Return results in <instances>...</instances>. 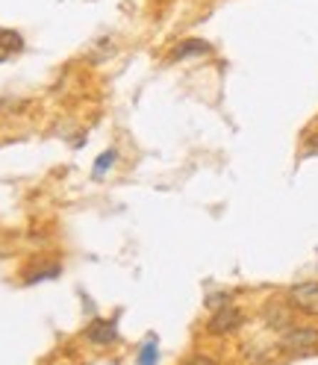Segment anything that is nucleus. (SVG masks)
I'll list each match as a JSON object with an SVG mask.
<instances>
[{
  "instance_id": "ddd939ff",
  "label": "nucleus",
  "mask_w": 318,
  "mask_h": 365,
  "mask_svg": "<svg viewBox=\"0 0 318 365\" xmlns=\"http://www.w3.org/2000/svg\"><path fill=\"white\" fill-rule=\"evenodd\" d=\"M307 153H309V156H318V142H309V148H307Z\"/></svg>"
},
{
  "instance_id": "f257e3e1",
  "label": "nucleus",
  "mask_w": 318,
  "mask_h": 365,
  "mask_svg": "<svg viewBox=\"0 0 318 365\" xmlns=\"http://www.w3.org/2000/svg\"><path fill=\"white\" fill-rule=\"evenodd\" d=\"M318 351V327H289L280 333V341H277V354L283 356H309Z\"/></svg>"
},
{
  "instance_id": "9d476101",
  "label": "nucleus",
  "mask_w": 318,
  "mask_h": 365,
  "mask_svg": "<svg viewBox=\"0 0 318 365\" xmlns=\"http://www.w3.org/2000/svg\"><path fill=\"white\" fill-rule=\"evenodd\" d=\"M24 48V38H21L15 30H0V53H18Z\"/></svg>"
},
{
  "instance_id": "f03ea898",
  "label": "nucleus",
  "mask_w": 318,
  "mask_h": 365,
  "mask_svg": "<svg viewBox=\"0 0 318 365\" xmlns=\"http://www.w3.org/2000/svg\"><path fill=\"white\" fill-rule=\"evenodd\" d=\"M286 304L294 312H304V315H318V280H307L298 283L286 292Z\"/></svg>"
},
{
  "instance_id": "4468645a",
  "label": "nucleus",
  "mask_w": 318,
  "mask_h": 365,
  "mask_svg": "<svg viewBox=\"0 0 318 365\" xmlns=\"http://www.w3.org/2000/svg\"><path fill=\"white\" fill-rule=\"evenodd\" d=\"M0 62H6V53H0Z\"/></svg>"
},
{
  "instance_id": "423d86ee",
  "label": "nucleus",
  "mask_w": 318,
  "mask_h": 365,
  "mask_svg": "<svg viewBox=\"0 0 318 365\" xmlns=\"http://www.w3.org/2000/svg\"><path fill=\"white\" fill-rule=\"evenodd\" d=\"M212 53V44L203 41V38H186L180 41L177 48L168 53V62H183V59H195V56H210Z\"/></svg>"
},
{
  "instance_id": "f8f14e48",
  "label": "nucleus",
  "mask_w": 318,
  "mask_h": 365,
  "mask_svg": "<svg viewBox=\"0 0 318 365\" xmlns=\"http://www.w3.org/2000/svg\"><path fill=\"white\" fill-rule=\"evenodd\" d=\"M183 365H218L212 356H207V354H195V356H189Z\"/></svg>"
},
{
  "instance_id": "39448f33",
  "label": "nucleus",
  "mask_w": 318,
  "mask_h": 365,
  "mask_svg": "<svg viewBox=\"0 0 318 365\" xmlns=\"http://www.w3.org/2000/svg\"><path fill=\"white\" fill-rule=\"evenodd\" d=\"M292 307L286 304V298L283 301H268L265 307H262V318H265V327H271V330H277V333H283V330H289L292 327Z\"/></svg>"
},
{
  "instance_id": "7ed1b4c3",
  "label": "nucleus",
  "mask_w": 318,
  "mask_h": 365,
  "mask_svg": "<svg viewBox=\"0 0 318 365\" xmlns=\"http://www.w3.org/2000/svg\"><path fill=\"white\" fill-rule=\"evenodd\" d=\"M245 322H247L245 312H242L239 307L230 304V307H224V309L212 312V318L207 322V333H210V336H230V333H236Z\"/></svg>"
},
{
  "instance_id": "9b49d317",
  "label": "nucleus",
  "mask_w": 318,
  "mask_h": 365,
  "mask_svg": "<svg viewBox=\"0 0 318 365\" xmlns=\"http://www.w3.org/2000/svg\"><path fill=\"white\" fill-rule=\"evenodd\" d=\"M203 304H207L210 312H218V309L233 304V294L230 292H212V294H207V301H203Z\"/></svg>"
},
{
  "instance_id": "0eeeda50",
  "label": "nucleus",
  "mask_w": 318,
  "mask_h": 365,
  "mask_svg": "<svg viewBox=\"0 0 318 365\" xmlns=\"http://www.w3.org/2000/svg\"><path fill=\"white\" fill-rule=\"evenodd\" d=\"M59 271H62L59 262H39V265H30V268L24 271V283H27V286H36V283H41V280H56Z\"/></svg>"
},
{
  "instance_id": "6e6552de",
  "label": "nucleus",
  "mask_w": 318,
  "mask_h": 365,
  "mask_svg": "<svg viewBox=\"0 0 318 365\" xmlns=\"http://www.w3.org/2000/svg\"><path fill=\"white\" fill-rule=\"evenodd\" d=\"M159 362V339L156 333H148L139 345V354H135V365H156Z\"/></svg>"
},
{
  "instance_id": "2eb2a0df",
  "label": "nucleus",
  "mask_w": 318,
  "mask_h": 365,
  "mask_svg": "<svg viewBox=\"0 0 318 365\" xmlns=\"http://www.w3.org/2000/svg\"><path fill=\"white\" fill-rule=\"evenodd\" d=\"M59 365H71V362H59Z\"/></svg>"
},
{
  "instance_id": "1a4fd4ad",
  "label": "nucleus",
  "mask_w": 318,
  "mask_h": 365,
  "mask_svg": "<svg viewBox=\"0 0 318 365\" xmlns=\"http://www.w3.org/2000/svg\"><path fill=\"white\" fill-rule=\"evenodd\" d=\"M118 163V150L116 148H106L98 159H95V168H92V180H103L106 177V171L112 168V165H116Z\"/></svg>"
},
{
  "instance_id": "20e7f679",
  "label": "nucleus",
  "mask_w": 318,
  "mask_h": 365,
  "mask_svg": "<svg viewBox=\"0 0 318 365\" xmlns=\"http://www.w3.org/2000/svg\"><path fill=\"white\" fill-rule=\"evenodd\" d=\"M83 336L92 341V345H98V348L116 345V341H118V318H92Z\"/></svg>"
}]
</instances>
